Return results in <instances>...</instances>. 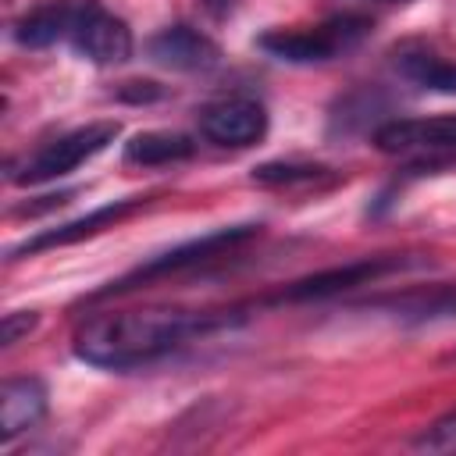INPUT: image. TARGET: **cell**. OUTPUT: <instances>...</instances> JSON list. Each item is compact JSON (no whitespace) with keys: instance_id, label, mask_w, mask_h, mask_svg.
Segmentation results:
<instances>
[{"instance_id":"obj_1","label":"cell","mask_w":456,"mask_h":456,"mask_svg":"<svg viewBox=\"0 0 456 456\" xmlns=\"http://www.w3.org/2000/svg\"><path fill=\"white\" fill-rule=\"evenodd\" d=\"M239 310H107L86 317L75 335L71 349L82 363L103 370H135L167 360L171 353L185 349L196 338L232 328Z\"/></svg>"},{"instance_id":"obj_2","label":"cell","mask_w":456,"mask_h":456,"mask_svg":"<svg viewBox=\"0 0 456 456\" xmlns=\"http://www.w3.org/2000/svg\"><path fill=\"white\" fill-rule=\"evenodd\" d=\"M260 235V224L253 221H242V224H224V228H214L207 235H196V239H185L150 260H142L139 267H132L128 274H121L118 281H107L100 292H93V299H110V296H125V292H135L142 285H153V281H167L175 274H185V271H196L203 264H214L235 249H242L246 242H253Z\"/></svg>"},{"instance_id":"obj_3","label":"cell","mask_w":456,"mask_h":456,"mask_svg":"<svg viewBox=\"0 0 456 456\" xmlns=\"http://www.w3.org/2000/svg\"><path fill=\"white\" fill-rule=\"evenodd\" d=\"M374 32L370 14L360 11H342L331 14L317 25H289V28H271L256 39V46L285 64H328L349 50H356L367 36Z\"/></svg>"},{"instance_id":"obj_4","label":"cell","mask_w":456,"mask_h":456,"mask_svg":"<svg viewBox=\"0 0 456 456\" xmlns=\"http://www.w3.org/2000/svg\"><path fill=\"white\" fill-rule=\"evenodd\" d=\"M121 135V125L118 121H89V125H78L50 142H43L39 150L25 153L18 164H11V182L14 185H46V182H57L64 175H71L75 167H82L86 160L100 157L114 139Z\"/></svg>"},{"instance_id":"obj_5","label":"cell","mask_w":456,"mask_h":456,"mask_svg":"<svg viewBox=\"0 0 456 456\" xmlns=\"http://www.w3.org/2000/svg\"><path fill=\"white\" fill-rule=\"evenodd\" d=\"M428 256H417V253H374V256H356V260H346V264H331V267H321L314 274H303L296 281H289L278 296H271L267 303H321V299H335L342 292H353V289H363V285H374L388 274H399V271H413V267H424Z\"/></svg>"},{"instance_id":"obj_6","label":"cell","mask_w":456,"mask_h":456,"mask_svg":"<svg viewBox=\"0 0 456 456\" xmlns=\"http://www.w3.org/2000/svg\"><path fill=\"white\" fill-rule=\"evenodd\" d=\"M374 146L410 167H445L456 160V114L388 118L374 128Z\"/></svg>"},{"instance_id":"obj_7","label":"cell","mask_w":456,"mask_h":456,"mask_svg":"<svg viewBox=\"0 0 456 456\" xmlns=\"http://www.w3.org/2000/svg\"><path fill=\"white\" fill-rule=\"evenodd\" d=\"M196 128L207 142L228 146V150H246L256 146L267 135V110L253 96H224L196 114Z\"/></svg>"},{"instance_id":"obj_8","label":"cell","mask_w":456,"mask_h":456,"mask_svg":"<svg viewBox=\"0 0 456 456\" xmlns=\"http://www.w3.org/2000/svg\"><path fill=\"white\" fill-rule=\"evenodd\" d=\"M146 203H150V196H125V200H110V203L93 207L89 214H82V217H75V221H64V224H57V228H43V232H36L32 239L18 242L7 256H11V260H18V256H36V253H43V249H61V246L86 242V239H93V235H100V232H107V228H114V224H121L128 214L142 210Z\"/></svg>"},{"instance_id":"obj_9","label":"cell","mask_w":456,"mask_h":456,"mask_svg":"<svg viewBox=\"0 0 456 456\" xmlns=\"http://www.w3.org/2000/svg\"><path fill=\"white\" fill-rule=\"evenodd\" d=\"M75 46L78 57L100 64V68H110V64H125L132 57V28L125 25V18L110 14L103 4L96 0H86L78 21H75V32L68 39Z\"/></svg>"},{"instance_id":"obj_10","label":"cell","mask_w":456,"mask_h":456,"mask_svg":"<svg viewBox=\"0 0 456 456\" xmlns=\"http://www.w3.org/2000/svg\"><path fill=\"white\" fill-rule=\"evenodd\" d=\"M150 57L167 71H210L221 64V46L192 28V25H167L150 39Z\"/></svg>"},{"instance_id":"obj_11","label":"cell","mask_w":456,"mask_h":456,"mask_svg":"<svg viewBox=\"0 0 456 456\" xmlns=\"http://www.w3.org/2000/svg\"><path fill=\"white\" fill-rule=\"evenodd\" d=\"M46 413V385L32 374H18L4 381L0 392V438L14 442L21 431L36 428Z\"/></svg>"},{"instance_id":"obj_12","label":"cell","mask_w":456,"mask_h":456,"mask_svg":"<svg viewBox=\"0 0 456 456\" xmlns=\"http://www.w3.org/2000/svg\"><path fill=\"white\" fill-rule=\"evenodd\" d=\"M82 7H86V0H46L14 21V39L32 50L53 46L57 39H71Z\"/></svg>"},{"instance_id":"obj_13","label":"cell","mask_w":456,"mask_h":456,"mask_svg":"<svg viewBox=\"0 0 456 456\" xmlns=\"http://www.w3.org/2000/svg\"><path fill=\"white\" fill-rule=\"evenodd\" d=\"M192 157H196V139L185 132H171V128L135 132L121 150V160L132 167H164V164H182Z\"/></svg>"},{"instance_id":"obj_14","label":"cell","mask_w":456,"mask_h":456,"mask_svg":"<svg viewBox=\"0 0 456 456\" xmlns=\"http://www.w3.org/2000/svg\"><path fill=\"white\" fill-rule=\"evenodd\" d=\"M378 306H385L403 324H442V321L456 317V285L410 289V292H399L392 299H381Z\"/></svg>"},{"instance_id":"obj_15","label":"cell","mask_w":456,"mask_h":456,"mask_svg":"<svg viewBox=\"0 0 456 456\" xmlns=\"http://www.w3.org/2000/svg\"><path fill=\"white\" fill-rule=\"evenodd\" d=\"M395 68L410 82H417L431 93H449V96L456 93V61H449V57H438L428 50H406V53H399Z\"/></svg>"},{"instance_id":"obj_16","label":"cell","mask_w":456,"mask_h":456,"mask_svg":"<svg viewBox=\"0 0 456 456\" xmlns=\"http://www.w3.org/2000/svg\"><path fill=\"white\" fill-rule=\"evenodd\" d=\"M331 178H335L331 167L310 164V160H267L249 171V182L264 185V189H296V185H317V182H331Z\"/></svg>"},{"instance_id":"obj_17","label":"cell","mask_w":456,"mask_h":456,"mask_svg":"<svg viewBox=\"0 0 456 456\" xmlns=\"http://www.w3.org/2000/svg\"><path fill=\"white\" fill-rule=\"evenodd\" d=\"M413 449H420V452H456V406L449 413H442L438 420H431L413 438Z\"/></svg>"},{"instance_id":"obj_18","label":"cell","mask_w":456,"mask_h":456,"mask_svg":"<svg viewBox=\"0 0 456 456\" xmlns=\"http://www.w3.org/2000/svg\"><path fill=\"white\" fill-rule=\"evenodd\" d=\"M36 324H39V314L36 310H11V314H4V321H0V346L4 349L18 346Z\"/></svg>"},{"instance_id":"obj_19","label":"cell","mask_w":456,"mask_h":456,"mask_svg":"<svg viewBox=\"0 0 456 456\" xmlns=\"http://www.w3.org/2000/svg\"><path fill=\"white\" fill-rule=\"evenodd\" d=\"M118 96L128 100V103H153V100L164 96V89H160L157 82H125V86L118 89Z\"/></svg>"},{"instance_id":"obj_20","label":"cell","mask_w":456,"mask_h":456,"mask_svg":"<svg viewBox=\"0 0 456 456\" xmlns=\"http://www.w3.org/2000/svg\"><path fill=\"white\" fill-rule=\"evenodd\" d=\"M235 0H200V7L210 14V18H221V14H228V7H232Z\"/></svg>"},{"instance_id":"obj_21","label":"cell","mask_w":456,"mask_h":456,"mask_svg":"<svg viewBox=\"0 0 456 456\" xmlns=\"http://www.w3.org/2000/svg\"><path fill=\"white\" fill-rule=\"evenodd\" d=\"M353 4H385V7H392V4H410V0H353Z\"/></svg>"}]
</instances>
